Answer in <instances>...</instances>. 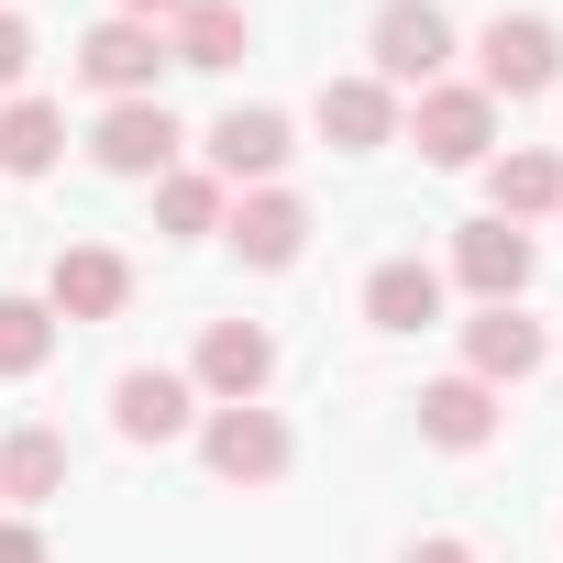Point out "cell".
I'll return each instance as SVG.
<instances>
[{
  "instance_id": "cell-5",
  "label": "cell",
  "mask_w": 563,
  "mask_h": 563,
  "mask_svg": "<svg viewBox=\"0 0 563 563\" xmlns=\"http://www.w3.org/2000/svg\"><path fill=\"white\" fill-rule=\"evenodd\" d=\"M486 144H497V100L431 78V89H420V155H431V166H486Z\"/></svg>"
},
{
  "instance_id": "cell-1",
  "label": "cell",
  "mask_w": 563,
  "mask_h": 563,
  "mask_svg": "<svg viewBox=\"0 0 563 563\" xmlns=\"http://www.w3.org/2000/svg\"><path fill=\"white\" fill-rule=\"evenodd\" d=\"M475 89H486V100H541V89H563V34H552L541 12H497V23L475 34Z\"/></svg>"
},
{
  "instance_id": "cell-14",
  "label": "cell",
  "mask_w": 563,
  "mask_h": 563,
  "mask_svg": "<svg viewBox=\"0 0 563 563\" xmlns=\"http://www.w3.org/2000/svg\"><path fill=\"white\" fill-rule=\"evenodd\" d=\"M243 45H254L243 0H188V12H177V34H166V56H177V67H199V78L243 67Z\"/></svg>"
},
{
  "instance_id": "cell-11",
  "label": "cell",
  "mask_w": 563,
  "mask_h": 563,
  "mask_svg": "<svg viewBox=\"0 0 563 563\" xmlns=\"http://www.w3.org/2000/svg\"><path fill=\"white\" fill-rule=\"evenodd\" d=\"M464 365H475L486 387L541 376V321H519V299H508V310H475V321H464Z\"/></svg>"
},
{
  "instance_id": "cell-26",
  "label": "cell",
  "mask_w": 563,
  "mask_h": 563,
  "mask_svg": "<svg viewBox=\"0 0 563 563\" xmlns=\"http://www.w3.org/2000/svg\"><path fill=\"white\" fill-rule=\"evenodd\" d=\"M122 12H133V23H155V12H188V0H122Z\"/></svg>"
},
{
  "instance_id": "cell-6",
  "label": "cell",
  "mask_w": 563,
  "mask_h": 563,
  "mask_svg": "<svg viewBox=\"0 0 563 563\" xmlns=\"http://www.w3.org/2000/svg\"><path fill=\"white\" fill-rule=\"evenodd\" d=\"M122 299H133V265L111 243H67L56 276H45V310L56 321H122Z\"/></svg>"
},
{
  "instance_id": "cell-4",
  "label": "cell",
  "mask_w": 563,
  "mask_h": 563,
  "mask_svg": "<svg viewBox=\"0 0 563 563\" xmlns=\"http://www.w3.org/2000/svg\"><path fill=\"white\" fill-rule=\"evenodd\" d=\"M78 67H89V89H111V100H155V78H166L177 56H166V34H155V23H133V12H122V23H100V34L78 45Z\"/></svg>"
},
{
  "instance_id": "cell-8",
  "label": "cell",
  "mask_w": 563,
  "mask_h": 563,
  "mask_svg": "<svg viewBox=\"0 0 563 563\" xmlns=\"http://www.w3.org/2000/svg\"><path fill=\"white\" fill-rule=\"evenodd\" d=\"M89 155H100L111 177H166V166H177V122H166V100H111L100 133H89Z\"/></svg>"
},
{
  "instance_id": "cell-15",
  "label": "cell",
  "mask_w": 563,
  "mask_h": 563,
  "mask_svg": "<svg viewBox=\"0 0 563 563\" xmlns=\"http://www.w3.org/2000/svg\"><path fill=\"white\" fill-rule=\"evenodd\" d=\"M420 431H431L442 453L497 442V387H486V376H442V387H420Z\"/></svg>"
},
{
  "instance_id": "cell-13",
  "label": "cell",
  "mask_w": 563,
  "mask_h": 563,
  "mask_svg": "<svg viewBox=\"0 0 563 563\" xmlns=\"http://www.w3.org/2000/svg\"><path fill=\"white\" fill-rule=\"evenodd\" d=\"M365 321H376V332H431V321H442V276H431L420 254H387V265L365 276Z\"/></svg>"
},
{
  "instance_id": "cell-2",
  "label": "cell",
  "mask_w": 563,
  "mask_h": 563,
  "mask_svg": "<svg viewBox=\"0 0 563 563\" xmlns=\"http://www.w3.org/2000/svg\"><path fill=\"white\" fill-rule=\"evenodd\" d=\"M365 45H376V89H431L453 67V23L431 12V0H387Z\"/></svg>"
},
{
  "instance_id": "cell-10",
  "label": "cell",
  "mask_w": 563,
  "mask_h": 563,
  "mask_svg": "<svg viewBox=\"0 0 563 563\" xmlns=\"http://www.w3.org/2000/svg\"><path fill=\"white\" fill-rule=\"evenodd\" d=\"M188 409H199V387H188V376H166V365H133V376L111 387L122 442H177V431H188Z\"/></svg>"
},
{
  "instance_id": "cell-12",
  "label": "cell",
  "mask_w": 563,
  "mask_h": 563,
  "mask_svg": "<svg viewBox=\"0 0 563 563\" xmlns=\"http://www.w3.org/2000/svg\"><path fill=\"white\" fill-rule=\"evenodd\" d=\"M221 232H232V254H243V265H299V243H310V210H299L288 188H254V199H243Z\"/></svg>"
},
{
  "instance_id": "cell-21",
  "label": "cell",
  "mask_w": 563,
  "mask_h": 563,
  "mask_svg": "<svg viewBox=\"0 0 563 563\" xmlns=\"http://www.w3.org/2000/svg\"><path fill=\"white\" fill-rule=\"evenodd\" d=\"M56 354V310L45 299H0V376H34Z\"/></svg>"
},
{
  "instance_id": "cell-17",
  "label": "cell",
  "mask_w": 563,
  "mask_h": 563,
  "mask_svg": "<svg viewBox=\"0 0 563 563\" xmlns=\"http://www.w3.org/2000/svg\"><path fill=\"white\" fill-rule=\"evenodd\" d=\"M0 497H12V508L67 497V431H12V442H0Z\"/></svg>"
},
{
  "instance_id": "cell-18",
  "label": "cell",
  "mask_w": 563,
  "mask_h": 563,
  "mask_svg": "<svg viewBox=\"0 0 563 563\" xmlns=\"http://www.w3.org/2000/svg\"><path fill=\"white\" fill-rule=\"evenodd\" d=\"M321 133L365 155V144H387V133H398V100H387L376 78H321Z\"/></svg>"
},
{
  "instance_id": "cell-25",
  "label": "cell",
  "mask_w": 563,
  "mask_h": 563,
  "mask_svg": "<svg viewBox=\"0 0 563 563\" xmlns=\"http://www.w3.org/2000/svg\"><path fill=\"white\" fill-rule=\"evenodd\" d=\"M409 563H475L464 541H409Z\"/></svg>"
},
{
  "instance_id": "cell-7",
  "label": "cell",
  "mask_w": 563,
  "mask_h": 563,
  "mask_svg": "<svg viewBox=\"0 0 563 563\" xmlns=\"http://www.w3.org/2000/svg\"><path fill=\"white\" fill-rule=\"evenodd\" d=\"M453 276H464L486 310H508V299L530 288V232H519V221H497V210H486V221H464V232H453Z\"/></svg>"
},
{
  "instance_id": "cell-16",
  "label": "cell",
  "mask_w": 563,
  "mask_h": 563,
  "mask_svg": "<svg viewBox=\"0 0 563 563\" xmlns=\"http://www.w3.org/2000/svg\"><path fill=\"white\" fill-rule=\"evenodd\" d=\"M288 166V111H221L210 122V177H276Z\"/></svg>"
},
{
  "instance_id": "cell-22",
  "label": "cell",
  "mask_w": 563,
  "mask_h": 563,
  "mask_svg": "<svg viewBox=\"0 0 563 563\" xmlns=\"http://www.w3.org/2000/svg\"><path fill=\"white\" fill-rule=\"evenodd\" d=\"M155 221L166 232H221V177H166L155 188Z\"/></svg>"
},
{
  "instance_id": "cell-23",
  "label": "cell",
  "mask_w": 563,
  "mask_h": 563,
  "mask_svg": "<svg viewBox=\"0 0 563 563\" xmlns=\"http://www.w3.org/2000/svg\"><path fill=\"white\" fill-rule=\"evenodd\" d=\"M23 67H34V34H23V23H12V12H0V89H12V78H23Z\"/></svg>"
},
{
  "instance_id": "cell-19",
  "label": "cell",
  "mask_w": 563,
  "mask_h": 563,
  "mask_svg": "<svg viewBox=\"0 0 563 563\" xmlns=\"http://www.w3.org/2000/svg\"><path fill=\"white\" fill-rule=\"evenodd\" d=\"M486 199H497V221H541V210H563V155H497L486 166Z\"/></svg>"
},
{
  "instance_id": "cell-3",
  "label": "cell",
  "mask_w": 563,
  "mask_h": 563,
  "mask_svg": "<svg viewBox=\"0 0 563 563\" xmlns=\"http://www.w3.org/2000/svg\"><path fill=\"white\" fill-rule=\"evenodd\" d=\"M199 453H210V475L221 486H276V475H288V420H276V409H210V431H199Z\"/></svg>"
},
{
  "instance_id": "cell-24",
  "label": "cell",
  "mask_w": 563,
  "mask_h": 563,
  "mask_svg": "<svg viewBox=\"0 0 563 563\" xmlns=\"http://www.w3.org/2000/svg\"><path fill=\"white\" fill-rule=\"evenodd\" d=\"M0 563H45V530L34 519H0Z\"/></svg>"
},
{
  "instance_id": "cell-9",
  "label": "cell",
  "mask_w": 563,
  "mask_h": 563,
  "mask_svg": "<svg viewBox=\"0 0 563 563\" xmlns=\"http://www.w3.org/2000/svg\"><path fill=\"white\" fill-rule=\"evenodd\" d=\"M265 376H276V343H265L254 321H210V332H199V387H210L221 409L265 398Z\"/></svg>"
},
{
  "instance_id": "cell-20",
  "label": "cell",
  "mask_w": 563,
  "mask_h": 563,
  "mask_svg": "<svg viewBox=\"0 0 563 563\" xmlns=\"http://www.w3.org/2000/svg\"><path fill=\"white\" fill-rule=\"evenodd\" d=\"M67 155V111L56 100H12L0 111V177H45Z\"/></svg>"
}]
</instances>
